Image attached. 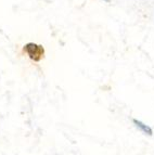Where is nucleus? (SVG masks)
<instances>
[{
    "label": "nucleus",
    "instance_id": "nucleus-1",
    "mask_svg": "<svg viewBox=\"0 0 154 155\" xmlns=\"http://www.w3.org/2000/svg\"><path fill=\"white\" fill-rule=\"evenodd\" d=\"M23 52L34 62H40L45 58V48L43 46L35 43V42H27L23 47Z\"/></svg>",
    "mask_w": 154,
    "mask_h": 155
},
{
    "label": "nucleus",
    "instance_id": "nucleus-2",
    "mask_svg": "<svg viewBox=\"0 0 154 155\" xmlns=\"http://www.w3.org/2000/svg\"><path fill=\"white\" fill-rule=\"evenodd\" d=\"M132 124L135 125L136 128L138 129V130H140L142 133H144L146 136H150V137L153 136V129L151 128L150 126H148L146 124H144L143 121L134 118V119H132Z\"/></svg>",
    "mask_w": 154,
    "mask_h": 155
}]
</instances>
